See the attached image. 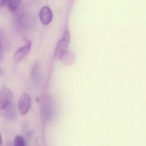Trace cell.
Listing matches in <instances>:
<instances>
[{
    "label": "cell",
    "instance_id": "3957f363",
    "mask_svg": "<svg viewBox=\"0 0 146 146\" xmlns=\"http://www.w3.org/2000/svg\"><path fill=\"white\" fill-rule=\"evenodd\" d=\"M31 100L30 95L26 92L21 94L18 103L19 112L21 115H25L28 113L31 109Z\"/></svg>",
    "mask_w": 146,
    "mask_h": 146
},
{
    "label": "cell",
    "instance_id": "30bf717a",
    "mask_svg": "<svg viewBox=\"0 0 146 146\" xmlns=\"http://www.w3.org/2000/svg\"><path fill=\"white\" fill-rule=\"evenodd\" d=\"M2 139L1 136V134H0V146L2 145Z\"/></svg>",
    "mask_w": 146,
    "mask_h": 146
},
{
    "label": "cell",
    "instance_id": "ba28073f",
    "mask_svg": "<svg viewBox=\"0 0 146 146\" xmlns=\"http://www.w3.org/2000/svg\"><path fill=\"white\" fill-rule=\"evenodd\" d=\"M7 0H0V7H3L6 3Z\"/></svg>",
    "mask_w": 146,
    "mask_h": 146
},
{
    "label": "cell",
    "instance_id": "8992f818",
    "mask_svg": "<svg viewBox=\"0 0 146 146\" xmlns=\"http://www.w3.org/2000/svg\"><path fill=\"white\" fill-rule=\"evenodd\" d=\"M21 2V0H7L6 3L8 9L10 12H14L18 9Z\"/></svg>",
    "mask_w": 146,
    "mask_h": 146
},
{
    "label": "cell",
    "instance_id": "6da1fadb",
    "mask_svg": "<svg viewBox=\"0 0 146 146\" xmlns=\"http://www.w3.org/2000/svg\"><path fill=\"white\" fill-rule=\"evenodd\" d=\"M14 114L13 93L9 88L3 86L0 90V115L11 118Z\"/></svg>",
    "mask_w": 146,
    "mask_h": 146
},
{
    "label": "cell",
    "instance_id": "5b68a950",
    "mask_svg": "<svg viewBox=\"0 0 146 146\" xmlns=\"http://www.w3.org/2000/svg\"><path fill=\"white\" fill-rule=\"evenodd\" d=\"M39 18L43 24L47 25L52 21L53 15L50 9L48 7L42 8L39 12Z\"/></svg>",
    "mask_w": 146,
    "mask_h": 146
},
{
    "label": "cell",
    "instance_id": "7a4b0ae2",
    "mask_svg": "<svg viewBox=\"0 0 146 146\" xmlns=\"http://www.w3.org/2000/svg\"><path fill=\"white\" fill-rule=\"evenodd\" d=\"M70 40V36L68 31L64 32L62 38L57 43L55 50V56L58 58H61L66 53Z\"/></svg>",
    "mask_w": 146,
    "mask_h": 146
},
{
    "label": "cell",
    "instance_id": "7c38bea8",
    "mask_svg": "<svg viewBox=\"0 0 146 146\" xmlns=\"http://www.w3.org/2000/svg\"><path fill=\"white\" fill-rule=\"evenodd\" d=\"M0 45H1V42H0Z\"/></svg>",
    "mask_w": 146,
    "mask_h": 146
},
{
    "label": "cell",
    "instance_id": "52a82bcc",
    "mask_svg": "<svg viewBox=\"0 0 146 146\" xmlns=\"http://www.w3.org/2000/svg\"><path fill=\"white\" fill-rule=\"evenodd\" d=\"M14 146H26L24 138L21 135H18L15 138L14 141Z\"/></svg>",
    "mask_w": 146,
    "mask_h": 146
},
{
    "label": "cell",
    "instance_id": "277c9868",
    "mask_svg": "<svg viewBox=\"0 0 146 146\" xmlns=\"http://www.w3.org/2000/svg\"><path fill=\"white\" fill-rule=\"evenodd\" d=\"M31 43H27L25 46L18 49L14 55V60L16 62H19L27 56L31 50Z\"/></svg>",
    "mask_w": 146,
    "mask_h": 146
},
{
    "label": "cell",
    "instance_id": "8fae6325",
    "mask_svg": "<svg viewBox=\"0 0 146 146\" xmlns=\"http://www.w3.org/2000/svg\"><path fill=\"white\" fill-rule=\"evenodd\" d=\"M1 67H0V74H1Z\"/></svg>",
    "mask_w": 146,
    "mask_h": 146
},
{
    "label": "cell",
    "instance_id": "9c48e42d",
    "mask_svg": "<svg viewBox=\"0 0 146 146\" xmlns=\"http://www.w3.org/2000/svg\"><path fill=\"white\" fill-rule=\"evenodd\" d=\"M2 56V55L1 45H0V61L1 60Z\"/></svg>",
    "mask_w": 146,
    "mask_h": 146
}]
</instances>
